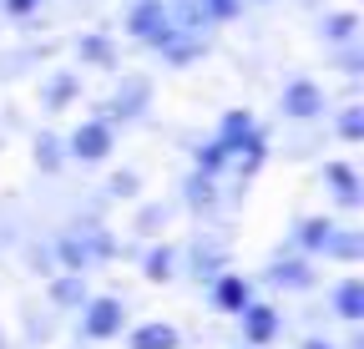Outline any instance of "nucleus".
Listing matches in <instances>:
<instances>
[{"label": "nucleus", "instance_id": "nucleus-1", "mask_svg": "<svg viewBox=\"0 0 364 349\" xmlns=\"http://www.w3.org/2000/svg\"><path fill=\"white\" fill-rule=\"evenodd\" d=\"M127 31L142 41V46H157V51H167V46H177V21H172V11L162 6V0H136L132 6V16H127Z\"/></svg>", "mask_w": 364, "mask_h": 349}, {"label": "nucleus", "instance_id": "nucleus-2", "mask_svg": "<svg viewBox=\"0 0 364 349\" xmlns=\"http://www.w3.org/2000/svg\"><path fill=\"white\" fill-rule=\"evenodd\" d=\"M81 334L86 339H112V334H122V319H127V309H122V299H86L81 304Z\"/></svg>", "mask_w": 364, "mask_h": 349}, {"label": "nucleus", "instance_id": "nucleus-3", "mask_svg": "<svg viewBox=\"0 0 364 349\" xmlns=\"http://www.w3.org/2000/svg\"><path fill=\"white\" fill-rule=\"evenodd\" d=\"M284 117L289 122H318V117H324V92H318L309 76L289 81L284 86Z\"/></svg>", "mask_w": 364, "mask_h": 349}, {"label": "nucleus", "instance_id": "nucleus-4", "mask_svg": "<svg viewBox=\"0 0 364 349\" xmlns=\"http://www.w3.org/2000/svg\"><path fill=\"white\" fill-rule=\"evenodd\" d=\"M66 147H71L76 162H102V157H112V127L107 122H81Z\"/></svg>", "mask_w": 364, "mask_h": 349}, {"label": "nucleus", "instance_id": "nucleus-5", "mask_svg": "<svg viewBox=\"0 0 364 349\" xmlns=\"http://www.w3.org/2000/svg\"><path fill=\"white\" fill-rule=\"evenodd\" d=\"M213 304H218L223 314H243L248 304H253V284L238 279V274H218L213 279Z\"/></svg>", "mask_w": 364, "mask_h": 349}, {"label": "nucleus", "instance_id": "nucleus-6", "mask_svg": "<svg viewBox=\"0 0 364 349\" xmlns=\"http://www.w3.org/2000/svg\"><path fill=\"white\" fill-rule=\"evenodd\" d=\"M279 309L273 304H248L243 309V339L248 344H268V339H279Z\"/></svg>", "mask_w": 364, "mask_h": 349}, {"label": "nucleus", "instance_id": "nucleus-7", "mask_svg": "<svg viewBox=\"0 0 364 349\" xmlns=\"http://www.w3.org/2000/svg\"><path fill=\"white\" fill-rule=\"evenodd\" d=\"M324 178H329L339 208H359V203H364V188H359V178L349 172V162H329V167H324Z\"/></svg>", "mask_w": 364, "mask_h": 349}, {"label": "nucleus", "instance_id": "nucleus-8", "mask_svg": "<svg viewBox=\"0 0 364 349\" xmlns=\"http://www.w3.org/2000/svg\"><path fill=\"white\" fill-rule=\"evenodd\" d=\"M268 284H279V289H314V269L309 264H299V258H279V264L268 269Z\"/></svg>", "mask_w": 364, "mask_h": 349}, {"label": "nucleus", "instance_id": "nucleus-9", "mask_svg": "<svg viewBox=\"0 0 364 349\" xmlns=\"http://www.w3.org/2000/svg\"><path fill=\"white\" fill-rule=\"evenodd\" d=\"M147 97H152V86H147V81H127L122 92H117V102H112L102 117H122V122H127V117H136V112L147 107Z\"/></svg>", "mask_w": 364, "mask_h": 349}, {"label": "nucleus", "instance_id": "nucleus-10", "mask_svg": "<svg viewBox=\"0 0 364 349\" xmlns=\"http://www.w3.org/2000/svg\"><path fill=\"white\" fill-rule=\"evenodd\" d=\"M334 309H339L344 324H359V319H364V284H359V279H344V284L334 289Z\"/></svg>", "mask_w": 364, "mask_h": 349}, {"label": "nucleus", "instance_id": "nucleus-11", "mask_svg": "<svg viewBox=\"0 0 364 349\" xmlns=\"http://www.w3.org/2000/svg\"><path fill=\"white\" fill-rule=\"evenodd\" d=\"M334 233H339V228L329 223V218H309V223L299 228V248H304V253H324Z\"/></svg>", "mask_w": 364, "mask_h": 349}, {"label": "nucleus", "instance_id": "nucleus-12", "mask_svg": "<svg viewBox=\"0 0 364 349\" xmlns=\"http://www.w3.org/2000/svg\"><path fill=\"white\" fill-rule=\"evenodd\" d=\"M51 299L61 304V309H81L91 294H86V279H81V274H61V279L51 284Z\"/></svg>", "mask_w": 364, "mask_h": 349}, {"label": "nucleus", "instance_id": "nucleus-13", "mask_svg": "<svg viewBox=\"0 0 364 349\" xmlns=\"http://www.w3.org/2000/svg\"><path fill=\"white\" fill-rule=\"evenodd\" d=\"M132 349H177V329L172 324H142V329H132Z\"/></svg>", "mask_w": 364, "mask_h": 349}, {"label": "nucleus", "instance_id": "nucleus-14", "mask_svg": "<svg viewBox=\"0 0 364 349\" xmlns=\"http://www.w3.org/2000/svg\"><path fill=\"white\" fill-rule=\"evenodd\" d=\"M329 258H344V264H359L364 258V233H354V228H344V233H334L329 238V248H324Z\"/></svg>", "mask_w": 364, "mask_h": 349}, {"label": "nucleus", "instance_id": "nucleus-15", "mask_svg": "<svg viewBox=\"0 0 364 349\" xmlns=\"http://www.w3.org/2000/svg\"><path fill=\"white\" fill-rule=\"evenodd\" d=\"M61 152H66V147H61L56 132H41V137H36V167H41V172H61V162H66Z\"/></svg>", "mask_w": 364, "mask_h": 349}, {"label": "nucleus", "instance_id": "nucleus-16", "mask_svg": "<svg viewBox=\"0 0 364 349\" xmlns=\"http://www.w3.org/2000/svg\"><path fill=\"white\" fill-rule=\"evenodd\" d=\"M354 31H359V16H354V11H339V16L324 21V41H329V46H349Z\"/></svg>", "mask_w": 364, "mask_h": 349}, {"label": "nucleus", "instance_id": "nucleus-17", "mask_svg": "<svg viewBox=\"0 0 364 349\" xmlns=\"http://www.w3.org/2000/svg\"><path fill=\"white\" fill-rule=\"evenodd\" d=\"M243 137H253V117H248V112H228V117H223L218 142H223V147H238Z\"/></svg>", "mask_w": 364, "mask_h": 349}, {"label": "nucleus", "instance_id": "nucleus-18", "mask_svg": "<svg viewBox=\"0 0 364 349\" xmlns=\"http://www.w3.org/2000/svg\"><path fill=\"white\" fill-rule=\"evenodd\" d=\"M142 274H147L152 284H167V279H172V248H167V243L152 248V253L142 258Z\"/></svg>", "mask_w": 364, "mask_h": 349}, {"label": "nucleus", "instance_id": "nucleus-19", "mask_svg": "<svg viewBox=\"0 0 364 349\" xmlns=\"http://www.w3.org/2000/svg\"><path fill=\"white\" fill-rule=\"evenodd\" d=\"M76 56L107 66V61H112V41H107V36H81V41H76Z\"/></svg>", "mask_w": 364, "mask_h": 349}, {"label": "nucleus", "instance_id": "nucleus-20", "mask_svg": "<svg viewBox=\"0 0 364 349\" xmlns=\"http://www.w3.org/2000/svg\"><path fill=\"white\" fill-rule=\"evenodd\" d=\"M76 86H81V81H76V76H66V71H61V76H56V81H51V86H46V107H66V102H71V97H76Z\"/></svg>", "mask_w": 364, "mask_h": 349}, {"label": "nucleus", "instance_id": "nucleus-21", "mask_svg": "<svg viewBox=\"0 0 364 349\" xmlns=\"http://www.w3.org/2000/svg\"><path fill=\"white\" fill-rule=\"evenodd\" d=\"M198 11H203V21H233L243 11V0H198Z\"/></svg>", "mask_w": 364, "mask_h": 349}, {"label": "nucleus", "instance_id": "nucleus-22", "mask_svg": "<svg viewBox=\"0 0 364 349\" xmlns=\"http://www.w3.org/2000/svg\"><path fill=\"white\" fill-rule=\"evenodd\" d=\"M339 137L344 142H359L364 137V107H344L339 112Z\"/></svg>", "mask_w": 364, "mask_h": 349}, {"label": "nucleus", "instance_id": "nucleus-23", "mask_svg": "<svg viewBox=\"0 0 364 349\" xmlns=\"http://www.w3.org/2000/svg\"><path fill=\"white\" fill-rule=\"evenodd\" d=\"M228 157H233V152H228L223 142H208V147L198 152V172H203V178H213V172H218V167H223Z\"/></svg>", "mask_w": 364, "mask_h": 349}, {"label": "nucleus", "instance_id": "nucleus-24", "mask_svg": "<svg viewBox=\"0 0 364 349\" xmlns=\"http://www.w3.org/2000/svg\"><path fill=\"white\" fill-rule=\"evenodd\" d=\"M188 208H213V178H188Z\"/></svg>", "mask_w": 364, "mask_h": 349}, {"label": "nucleus", "instance_id": "nucleus-25", "mask_svg": "<svg viewBox=\"0 0 364 349\" xmlns=\"http://www.w3.org/2000/svg\"><path fill=\"white\" fill-rule=\"evenodd\" d=\"M136 188H142V183H136V172H117V178L107 183V193H112V198H132Z\"/></svg>", "mask_w": 364, "mask_h": 349}, {"label": "nucleus", "instance_id": "nucleus-26", "mask_svg": "<svg viewBox=\"0 0 364 349\" xmlns=\"http://www.w3.org/2000/svg\"><path fill=\"white\" fill-rule=\"evenodd\" d=\"M31 11H41V0H6V16H31Z\"/></svg>", "mask_w": 364, "mask_h": 349}, {"label": "nucleus", "instance_id": "nucleus-27", "mask_svg": "<svg viewBox=\"0 0 364 349\" xmlns=\"http://www.w3.org/2000/svg\"><path fill=\"white\" fill-rule=\"evenodd\" d=\"M304 349H334V344H324V339H304Z\"/></svg>", "mask_w": 364, "mask_h": 349}, {"label": "nucleus", "instance_id": "nucleus-28", "mask_svg": "<svg viewBox=\"0 0 364 349\" xmlns=\"http://www.w3.org/2000/svg\"><path fill=\"white\" fill-rule=\"evenodd\" d=\"M0 349H6V339H0Z\"/></svg>", "mask_w": 364, "mask_h": 349}]
</instances>
